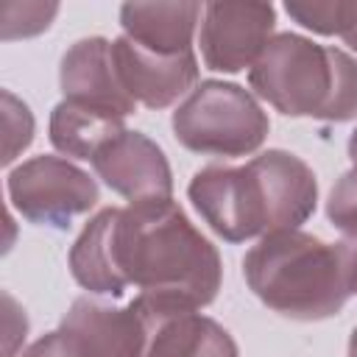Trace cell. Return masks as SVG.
<instances>
[{
    "mask_svg": "<svg viewBox=\"0 0 357 357\" xmlns=\"http://www.w3.org/2000/svg\"><path fill=\"white\" fill-rule=\"evenodd\" d=\"M73 279L95 296L139 293L137 312L201 310L223 279L218 248L190 223L173 198L100 209L70 248Z\"/></svg>",
    "mask_w": 357,
    "mask_h": 357,
    "instance_id": "cell-1",
    "label": "cell"
},
{
    "mask_svg": "<svg viewBox=\"0 0 357 357\" xmlns=\"http://www.w3.org/2000/svg\"><path fill=\"white\" fill-rule=\"evenodd\" d=\"M204 223L226 243L298 229L318 204L312 167L290 151L271 148L251 162L206 165L187 187Z\"/></svg>",
    "mask_w": 357,
    "mask_h": 357,
    "instance_id": "cell-2",
    "label": "cell"
},
{
    "mask_svg": "<svg viewBox=\"0 0 357 357\" xmlns=\"http://www.w3.org/2000/svg\"><path fill=\"white\" fill-rule=\"evenodd\" d=\"M243 276L273 312L293 321H324L337 315L354 296V245L282 229L259 237L245 251Z\"/></svg>",
    "mask_w": 357,
    "mask_h": 357,
    "instance_id": "cell-3",
    "label": "cell"
},
{
    "mask_svg": "<svg viewBox=\"0 0 357 357\" xmlns=\"http://www.w3.org/2000/svg\"><path fill=\"white\" fill-rule=\"evenodd\" d=\"M251 89L287 117H357V59L301 33H276L248 70Z\"/></svg>",
    "mask_w": 357,
    "mask_h": 357,
    "instance_id": "cell-4",
    "label": "cell"
},
{
    "mask_svg": "<svg viewBox=\"0 0 357 357\" xmlns=\"http://www.w3.org/2000/svg\"><path fill=\"white\" fill-rule=\"evenodd\" d=\"M173 137L201 156H248L268 131L271 120L257 98L231 81H201L173 112Z\"/></svg>",
    "mask_w": 357,
    "mask_h": 357,
    "instance_id": "cell-5",
    "label": "cell"
},
{
    "mask_svg": "<svg viewBox=\"0 0 357 357\" xmlns=\"http://www.w3.org/2000/svg\"><path fill=\"white\" fill-rule=\"evenodd\" d=\"M145 321L131 307H114L89 296L70 304L61 324L31 343L22 357H139Z\"/></svg>",
    "mask_w": 357,
    "mask_h": 357,
    "instance_id": "cell-6",
    "label": "cell"
},
{
    "mask_svg": "<svg viewBox=\"0 0 357 357\" xmlns=\"http://www.w3.org/2000/svg\"><path fill=\"white\" fill-rule=\"evenodd\" d=\"M11 206L31 223L67 229L73 218L98 204L95 178L61 156H33L17 165L6 178Z\"/></svg>",
    "mask_w": 357,
    "mask_h": 357,
    "instance_id": "cell-7",
    "label": "cell"
},
{
    "mask_svg": "<svg viewBox=\"0 0 357 357\" xmlns=\"http://www.w3.org/2000/svg\"><path fill=\"white\" fill-rule=\"evenodd\" d=\"M271 3H206L201 17V59L212 73L251 70L273 39Z\"/></svg>",
    "mask_w": 357,
    "mask_h": 357,
    "instance_id": "cell-8",
    "label": "cell"
},
{
    "mask_svg": "<svg viewBox=\"0 0 357 357\" xmlns=\"http://www.w3.org/2000/svg\"><path fill=\"white\" fill-rule=\"evenodd\" d=\"M92 170L117 195L137 201H159L173 195V173L165 151L139 131H123L92 156Z\"/></svg>",
    "mask_w": 357,
    "mask_h": 357,
    "instance_id": "cell-9",
    "label": "cell"
},
{
    "mask_svg": "<svg viewBox=\"0 0 357 357\" xmlns=\"http://www.w3.org/2000/svg\"><path fill=\"white\" fill-rule=\"evenodd\" d=\"M112 56L123 89L148 109L173 106L198 81V59L192 50L178 56H162L123 33L112 39Z\"/></svg>",
    "mask_w": 357,
    "mask_h": 357,
    "instance_id": "cell-10",
    "label": "cell"
},
{
    "mask_svg": "<svg viewBox=\"0 0 357 357\" xmlns=\"http://www.w3.org/2000/svg\"><path fill=\"white\" fill-rule=\"evenodd\" d=\"M59 86L64 92V100L114 117H128L131 112H137V100L120 84L112 42L103 36H86L67 47L59 64Z\"/></svg>",
    "mask_w": 357,
    "mask_h": 357,
    "instance_id": "cell-11",
    "label": "cell"
},
{
    "mask_svg": "<svg viewBox=\"0 0 357 357\" xmlns=\"http://www.w3.org/2000/svg\"><path fill=\"white\" fill-rule=\"evenodd\" d=\"M137 315L145 321V343L139 357H240L234 337L215 318L201 315L198 310Z\"/></svg>",
    "mask_w": 357,
    "mask_h": 357,
    "instance_id": "cell-12",
    "label": "cell"
},
{
    "mask_svg": "<svg viewBox=\"0 0 357 357\" xmlns=\"http://www.w3.org/2000/svg\"><path fill=\"white\" fill-rule=\"evenodd\" d=\"M201 17H204L201 3H123L120 6L123 33L137 45L162 56L190 53Z\"/></svg>",
    "mask_w": 357,
    "mask_h": 357,
    "instance_id": "cell-13",
    "label": "cell"
},
{
    "mask_svg": "<svg viewBox=\"0 0 357 357\" xmlns=\"http://www.w3.org/2000/svg\"><path fill=\"white\" fill-rule=\"evenodd\" d=\"M123 131H126L123 117L81 106L73 100L56 103L50 112V123H47L50 145L59 153L70 159H89V162L106 142H112Z\"/></svg>",
    "mask_w": 357,
    "mask_h": 357,
    "instance_id": "cell-14",
    "label": "cell"
},
{
    "mask_svg": "<svg viewBox=\"0 0 357 357\" xmlns=\"http://www.w3.org/2000/svg\"><path fill=\"white\" fill-rule=\"evenodd\" d=\"M284 11L301 28L321 36H340L357 53V0H287Z\"/></svg>",
    "mask_w": 357,
    "mask_h": 357,
    "instance_id": "cell-15",
    "label": "cell"
},
{
    "mask_svg": "<svg viewBox=\"0 0 357 357\" xmlns=\"http://www.w3.org/2000/svg\"><path fill=\"white\" fill-rule=\"evenodd\" d=\"M59 14V3H3V39H28L50 28L53 17Z\"/></svg>",
    "mask_w": 357,
    "mask_h": 357,
    "instance_id": "cell-16",
    "label": "cell"
},
{
    "mask_svg": "<svg viewBox=\"0 0 357 357\" xmlns=\"http://www.w3.org/2000/svg\"><path fill=\"white\" fill-rule=\"evenodd\" d=\"M326 218L351 245H357V165L335 181L326 198Z\"/></svg>",
    "mask_w": 357,
    "mask_h": 357,
    "instance_id": "cell-17",
    "label": "cell"
},
{
    "mask_svg": "<svg viewBox=\"0 0 357 357\" xmlns=\"http://www.w3.org/2000/svg\"><path fill=\"white\" fill-rule=\"evenodd\" d=\"M3 131H6L3 165H11L33 142V114L28 103H22L8 89H3Z\"/></svg>",
    "mask_w": 357,
    "mask_h": 357,
    "instance_id": "cell-18",
    "label": "cell"
},
{
    "mask_svg": "<svg viewBox=\"0 0 357 357\" xmlns=\"http://www.w3.org/2000/svg\"><path fill=\"white\" fill-rule=\"evenodd\" d=\"M3 304H6V357H14L17 346L25 340L28 318L25 310H20V304L11 298V293H3Z\"/></svg>",
    "mask_w": 357,
    "mask_h": 357,
    "instance_id": "cell-19",
    "label": "cell"
},
{
    "mask_svg": "<svg viewBox=\"0 0 357 357\" xmlns=\"http://www.w3.org/2000/svg\"><path fill=\"white\" fill-rule=\"evenodd\" d=\"M349 159H351V165H357V128L351 131V137H349Z\"/></svg>",
    "mask_w": 357,
    "mask_h": 357,
    "instance_id": "cell-20",
    "label": "cell"
},
{
    "mask_svg": "<svg viewBox=\"0 0 357 357\" xmlns=\"http://www.w3.org/2000/svg\"><path fill=\"white\" fill-rule=\"evenodd\" d=\"M349 357H357V326H354V332L349 337Z\"/></svg>",
    "mask_w": 357,
    "mask_h": 357,
    "instance_id": "cell-21",
    "label": "cell"
},
{
    "mask_svg": "<svg viewBox=\"0 0 357 357\" xmlns=\"http://www.w3.org/2000/svg\"><path fill=\"white\" fill-rule=\"evenodd\" d=\"M351 290L357 293V245H354V276H351Z\"/></svg>",
    "mask_w": 357,
    "mask_h": 357,
    "instance_id": "cell-22",
    "label": "cell"
}]
</instances>
